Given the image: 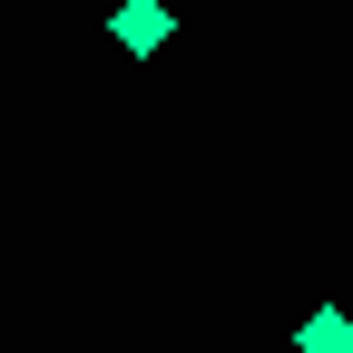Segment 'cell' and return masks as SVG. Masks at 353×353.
Wrapping results in <instances>:
<instances>
[{
    "label": "cell",
    "mask_w": 353,
    "mask_h": 353,
    "mask_svg": "<svg viewBox=\"0 0 353 353\" xmlns=\"http://www.w3.org/2000/svg\"><path fill=\"white\" fill-rule=\"evenodd\" d=\"M304 353H353V324L334 314V304H324V314H304Z\"/></svg>",
    "instance_id": "obj_2"
},
{
    "label": "cell",
    "mask_w": 353,
    "mask_h": 353,
    "mask_svg": "<svg viewBox=\"0 0 353 353\" xmlns=\"http://www.w3.org/2000/svg\"><path fill=\"white\" fill-rule=\"evenodd\" d=\"M167 30H176V10H167V0H118V10H108V39H118L128 59L167 50Z\"/></svg>",
    "instance_id": "obj_1"
}]
</instances>
